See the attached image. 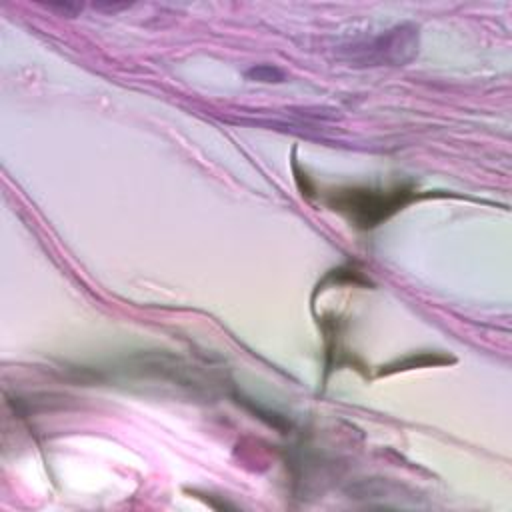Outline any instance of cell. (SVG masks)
<instances>
[{"instance_id":"obj_1","label":"cell","mask_w":512,"mask_h":512,"mask_svg":"<svg viewBox=\"0 0 512 512\" xmlns=\"http://www.w3.org/2000/svg\"><path fill=\"white\" fill-rule=\"evenodd\" d=\"M348 60L356 66H398L418 52V28L414 24L394 26L374 38L350 46Z\"/></svg>"},{"instance_id":"obj_2","label":"cell","mask_w":512,"mask_h":512,"mask_svg":"<svg viewBox=\"0 0 512 512\" xmlns=\"http://www.w3.org/2000/svg\"><path fill=\"white\" fill-rule=\"evenodd\" d=\"M412 192L406 188H394L390 192L384 190H348L336 196L334 206L344 212L352 222L360 228H372L378 222L386 220L390 214L400 210Z\"/></svg>"},{"instance_id":"obj_3","label":"cell","mask_w":512,"mask_h":512,"mask_svg":"<svg viewBox=\"0 0 512 512\" xmlns=\"http://www.w3.org/2000/svg\"><path fill=\"white\" fill-rule=\"evenodd\" d=\"M248 76L254 78V80H260V82H280L282 80V72L274 66H268V64H260V66L250 68Z\"/></svg>"}]
</instances>
